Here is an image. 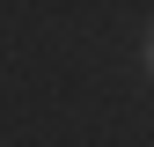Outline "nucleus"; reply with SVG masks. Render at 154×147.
<instances>
[{
	"instance_id": "f257e3e1",
	"label": "nucleus",
	"mask_w": 154,
	"mask_h": 147,
	"mask_svg": "<svg viewBox=\"0 0 154 147\" xmlns=\"http://www.w3.org/2000/svg\"><path fill=\"white\" fill-rule=\"evenodd\" d=\"M147 66H154V30H147Z\"/></svg>"
}]
</instances>
